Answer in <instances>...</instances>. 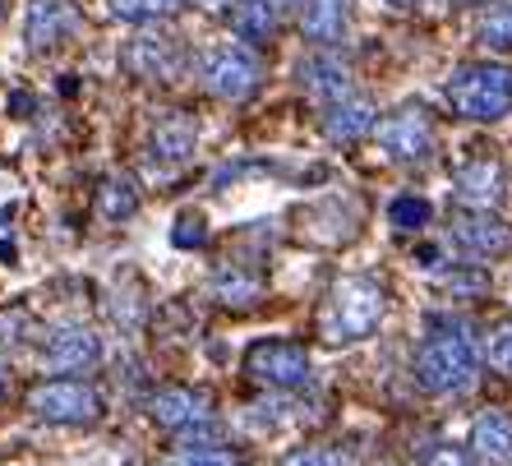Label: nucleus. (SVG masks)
Returning <instances> with one entry per match:
<instances>
[{
	"instance_id": "22",
	"label": "nucleus",
	"mask_w": 512,
	"mask_h": 466,
	"mask_svg": "<svg viewBox=\"0 0 512 466\" xmlns=\"http://www.w3.org/2000/svg\"><path fill=\"white\" fill-rule=\"evenodd\" d=\"M231 24H236L240 37H250V42H268L277 33V10L268 0H240L236 10H231Z\"/></svg>"
},
{
	"instance_id": "11",
	"label": "nucleus",
	"mask_w": 512,
	"mask_h": 466,
	"mask_svg": "<svg viewBox=\"0 0 512 466\" xmlns=\"http://www.w3.org/2000/svg\"><path fill=\"white\" fill-rule=\"evenodd\" d=\"M125 65H130L139 79H162V84H171V79H180V70H185V47L167 33H139L130 47H125Z\"/></svg>"
},
{
	"instance_id": "19",
	"label": "nucleus",
	"mask_w": 512,
	"mask_h": 466,
	"mask_svg": "<svg viewBox=\"0 0 512 466\" xmlns=\"http://www.w3.org/2000/svg\"><path fill=\"white\" fill-rule=\"evenodd\" d=\"M259 296H263V282L254 273H240V268H217V273H213V300H217V305L250 310Z\"/></svg>"
},
{
	"instance_id": "23",
	"label": "nucleus",
	"mask_w": 512,
	"mask_h": 466,
	"mask_svg": "<svg viewBox=\"0 0 512 466\" xmlns=\"http://www.w3.org/2000/svg\"><path fill=\"white\" fill-rule=\"evenodd\" d=\"M185 0H107L111 19H125V24H143V19H167L176 14Z\"/></svg>"
},
{
	"instance_id": "12",
	"label": "nucleus",
	"mask_w": 512,
	"mask_h": 466,
	"mask_svg": "<svg viewBox=\"0 0 512 466\" xmlns=\"http://www.w3.org/2000/svg\"><path fill=\"white\" fill-rule=\"evenodd\" d=\"M79 14H74L70 0H28V14H24V42L33 56L42 51H56L65 37L74 33Z\"/></svg>"
},
{
	"instance_id": "4",
	"label": "nucleus",
	"mask_w": 512,
	"mask_h": 466,
	"mask_svg": "<svg viewBox=\"0 0 512 466\" xmlns=\"http://www.w3.org/2000/svg\"><path fill=\"white\" fill-rule=\"evenodd\" d=\"M28 411L47 425H93L102 416V397L84 379H47L28 393Z\"/></svg>"
},
{
	"instance_id": "5",
	"label": "nucleus",
	"mask_w": 512,
	"mask_h": 466,
	"mask_svg": "<svg viewBox=\"0 0 512 466\" xmlns=\"http://www.w3.org/2000/svg\"><path fill=\"white\" fill-rule=\"evenodd\" d=\"M203 88L222 102H245V97L259 88L263 79V60L254 56L245 42H227V47H213L199 65Z\"/></svg>"
},
{
	"instance_id": "14",
	"label": "nucleus",
	"mask_w": 512,
	"mask_h": 466,
	"mask_svg": "<svg viewBox=\"0 0 512 466\" xmlns=\"http://www.w3.org/2000/svg\"><path fill=\"white\" fill-rule=\"evenodd\" d=\"M453 240L476 259H499L512 250V227L494 213H462L453 222Z\"/></svg>"
},
{
	"instance_id": "35",
	"label": "nucleus",
	"mask_w": 512,
	"mask_h": 466,
	"mask_svg": "<svg viewBox=\"0 0 512 466\" xmlns=\"http://www.w3.org/2000/svg\"><path fill=\"white\" fill-rule=\"evenodd\" d=\"M0 14H5V0H0Z\"/></svg>"
},
{
	"instance_id": "31",
	"label": "nucleus",
	"mask_w": 512,
	"mask_h": 466,
	"mask_svg": "<svg viewBox=\"0 0 512 466\" xmlns=\"http://www.w3.org/2000/svg\"><path fill=\"white\" fill-rule=\"evenodd\" d=\"M194 5H199L203 14H231L240 5V0H194Z\"/></svg>"
},
{
	"instance_id": "20",
	"label": "nucleus",
	"mask_w": 512,
	"mask_h": 466,
	"mask_svg": "<svg viewBox=\"0 0 512 466\" xmlns=\"http://www.w3.org/2000/svg\"><path fill=\"white\" fill-rule=\"evenodd\" d=\"M476 42L489 51H512V0H489L480 10Z\"/></svg>"
},
{
	"instance_id": "25",
	"label": "nucleus",
	"mask_w": 512,
	"mask_h": 466,
	"mask_svg": "<svg viewBox=\"0 0 512 466\" xmlns=\"http://www.w3.org/2000/svg\"><path fill=\"white\" fill-rule=\"evenodd\" d=\"M429 217H434V208H429V199H420V194H397L393 204H388V222L402 231H425Z\"/></svg>"
},
{
	"instance_id": "17",
	"label": "nucleus",
	"mask_w": 512,
	"mask_h": 466,
	"mask_svg": "<svg viewBox=\"0 0 512 466\" xmlns=\"http://www.w3.org/2000/svg\"><path fill=\"white\" fill-rule=\"evenodd\" d=\"M346 28H351V0H305L300 5V33L319 47L342 42Z\"/></svg>"
},
{
	"instance_id": "1",
	"label": "nucleus",
	"mask_w": 512,
	"mask_h": 466,
	"mask_svg": "<svg viewBox=\"0 0 512 466\" xmlns=\"http://www.w3.org/2000/svg\"><path fill=\"white\" fill-rule=\"evenodd\" d=\"M383 314H388V291L383 282L356 273V277H337L328 300H323L319 314V333L333 342V347H356L365 337L379 333Z\"/></svg>"
},
{
	"instance_id": "28",
	"label": "nucleus",
	"mask_w": 512,
	"mask_h": 466,
	"mask_svg": "<svg viewBox=\"0 0 512 466\" xmlns=\"http://www.w3.org/2000/svg\"><path fill=\"white\" fill-rule=\"evenodd\" d=\"M24 328H28V314H24V310L0 314V351L24 347Z\"/></svg>"
},
{
	"instance_id": "32",
	"label": "nucleus",
	"mask_w": 512,
	"mask_h": 466,
	"mask_svg": "<svg viewBox=\"0 0 512 466\" xmlns=\"http://www.w3.org/2000/svg\"><path fill=\"white\" fill-rule=\"evenodd\" d=\"M273 10H291V5H305V0H268Z\"/></svg>"
},
{
	"instance_id": "16",
	"label": "nucleus",
	"mask_w": 512,
	"mask_h": 466,
	"mask_svg": "<svg viewBox=\"0 0 512 466\" xmlns=\"http://www.w3.org/2000/svg\"><path fill=\"white\" fill-rule=\"evenodd\" d=\"M471 453L485 466H512V416L508 411H480L471 420Z\"/></svg>"
},
{
	"instance_id": "15",
	"label": "nucleus",
	"mask_w": 512,
	"mask_h": 466,
	"mask_svg": "<svg viewBox=\"0 0 512 466\" xmlns=\"http://www.w3.org/2000/svg\"><path fill=\"white\" fill-rule=\"evenodd\" d=\"M300 84H305V93L319 97L323 107H328V102L351 93V70H346V60L333 56V51H314V56L300 60Z\"/></svg>"
},
{
	"instance_id": "34",
	"label": "nucleus",
	"mask_w": 512,
	"mask_h": 466,
	"mask_svg": "<svg viewBox=\"0 0 512 466\" xmlns=\"http://www.w3.org/2000/svg\"><path fill=\"white\" fill-rule=\"evenodd\" d=\"M0 397H5V370H0Z\"/></svg>"
},
{
	"instance_id": "33",
	"label": "nucleus",
	"mask_w": 512,
	"mask_h": 466,
	"mask_svg": "<svg viewBox=\"0 0 512 466\" xmlns=\"http://www.w3.org/2000/svg\"><path fill=\"white\" fill-rule=\"evenodd\" d=\"M383 5H393V10H411L416 0H383Z\"/></svg>"
},
{
	"instance_id": "10",
	"label": "nucleus",
	"mask_w": 512,
	"mask_h": 466,
	"mask_svg": "<svg viewBox=\"0 0 512 466\" xmlns=\"http://www.w3.org/2000/svg\"><path fill=\"white\" fill-rule=\"evenodd\" d=\"M503 194H508V171H503L499 157H476V162H466V167L453 171V199L466 208H476V213L499 208Z\"/></svg>"
},
{
	"instance_id": "24",
	"label": "nucleus",
	"mask_w": 512,
	"mask_h": 466,
	"mask_svg": "<svg viewBox=\"0 0 512 466\" xmlns=\"http://www.w3.org/2000/svg\"><path fill=\"white\" fill-rule=\"evenodd\" d=\"M162 466H240V453L217 448V443H185V448L171 453Z\"/></svg>"
},
{
	"instance_id": "30",
	"label": "nucleus",
	"mask_w": 512,
	"mask_h": 466,
	"mask_svg": "<svg viewBox=\"0 0 512 466\" xmlns=\"http://www.w3.org/2000/svg\"><path fill=\"white\" fill-rule=\"evenodd\" d=\"M425 466H476V457L466 453V448H453V443H443L434 453L425 457Z\"/></svg>"
},
{
	"instance_id": "13",
	"label": "nucleus",
	"mask_w": 512,
	"mask_h": 466,
	"mask_svg": "<svg viewBox=\"0 0 512 466\" xmlns=\"http://www.w3.org/2000/svg\"><path fill=\"white\" fill-rule=\"evenodd\" d=\"M374 130H379V111H374L370 97L346 93L323 107V134H328L333 144H360V139H370Z\"/></svg>"
},
{
	"instance_id": "26",
	"label": "nucleus",
	"mask_w": 512,
	"mask_h": 466,
	"mask_svg": "<svg viewBox=\"0 0 512 466\" xmlns=\"http://www.w3.org/2000/svg\"><path fill=\"white\" fill-rule=\"evenodd\" d=\"M485 356H489V365H494L499 374H512V319H508V323H499V328L489 333Z\"/></svg>"
},
{
	"instance_id": "27",
	"label": "nucleus",
	"mask_w": 512,
	"mask_h": 466,
	"mask_svg": "<svg viewBox=\"0 0 512 466\" xmlns=\"http://www.w3.org/2000/svg\"><path fill=\"white\" fill-rule=\"evenodd\" d=\"M171 240H176L180 250H190V245H203V240H208V222H203L199 213H185V217H180V227L171 231Z\"/></svg>"
},
{
	"instance_id": "8",
	"label": "nucleus",
	"mask_w": 512,
	"mask_h": 466,
	"mask_svg": "<svg viewBox=\"0 0 512 466\" xmlns=\"http://www.w3.org/2000/svg\"><path fill=\"white\" fill-rule=\"evenodd\" d=\"M148 416L171 434H194L213 425V402L203 388H185V383H171V388H157L148 397Z\"/></svg>"
},
{
	"instance_id": "2",
	"label": "nucleus",
	"mask_w": 512,
	"mask_h": 466,
	"mask_svg": "<svg viewBox=\"0 0 512 466\" xmlns=\"http://www.w3.org/2000/svg\"><path fill=\"white\" fill-rule=\"evenodd\" d=\"M480 370V347L466 328H443L416 351V383L425 393H462Z\"/></svg>"
},
{
	"instance_id": "29",
	"label": "nucleus",
	"mask_w": 512,
	"mask_h": 466,
	"mask_svg": "<svg viewBox=\"0 0 512 466\" xmlns=\"http://www.w3.org/2000/svg\"><path fill=\"white\" fill-rule=\"evenodd\" d=\"M286 466H346V457L337 448H300L286 457Z\"/></svg>"
},
{
	"instance_id": "18",
	"label": "nucleus",
	"mask_w": 512,
	"mask_h": 466,
	"mask_svg": "<svg viewBox=\"0 0 512 466\" xmlns=\"http://www.w3.org/2000/svg\"><path fill=\"white\" fill-rule=\"evenodd\" d=\"M194 144H199V125L190 116H167V120H157L153 139H148V153L157 162H185L194 153Z\"/></svg>"
},
{
	"instance_id": "7",
	"label": "nucleus",
	"mask_w": 512,
	"mask_h": 466,
	"mask_svg": "<svg viewBox=\"0 0 512 466\" xmlns=\"http://www.w3.org/2000/svg\"><path fill=\"white\" fill-rule=\"evenodd\" d=\"M379 148L393 162H425L434 148V120L425 116V107H397L379 120Z\"/></svg>"
},
{
	"instance_id": "21",
	"label": "nucleus",
	"mask_w": 512,
	"mask_h": 466,
	"mask_svg": "<svg viewBox=\"0 0 512 466\" xmlns=\"http://www.w3.org/2000/svg\"><path fill=\"white\" fill-rule=\"evenodd\" d=\"M134 213H139L134 180H125V176L102 180V190H97V217H102V222H125V217H134Z\"/></svg>"
},
{
	"instance_id": "3",
	"label": "nucleus",
	"mask_w": 512,
	"mask_h": 466,
	"mask_svg": "<svg viewBox=\"0 0 512 466\" xmlns=\"http://www.w3.org/2000/svg\"><path fill=\"white\" fill-rule=\"evenodd\" d=\"M448 102L466 120H503L512 116V70L508 65H462L448 79Z\"/></svg>"
},
{
	"instance_id": "9",
	"label": "nucleus",
	"mask_w": 512,
	"mask_h": 466,
	"mask_svg": "<svg viewBox=\"0 0 512 466\" xmlns=\"http://www.w3.org/2000/svg\"><path fill=\"white\" fill-rule=\"evenodd\" d=\"M102 360V342L84 323H65L42 342V370L51 374H84Z\"/></svg>"
},
{
	"instance_id": "6",
	"label": "nucleus",
	"mask_w": 512,
	"mask_h": 466,
	"mask_svg": "<svg viewBox=\"0 0 512 466\" xmlns=\"http://www.w3.org/2000/svg\"><path fill=\"white\" fill-rule=\"evenodd\" d=\"M245 370L254 374L268 388H282V393H296V388H310L314 379V360L300 342H254L245 351Z\"/></svg>"
}]
</instances>
